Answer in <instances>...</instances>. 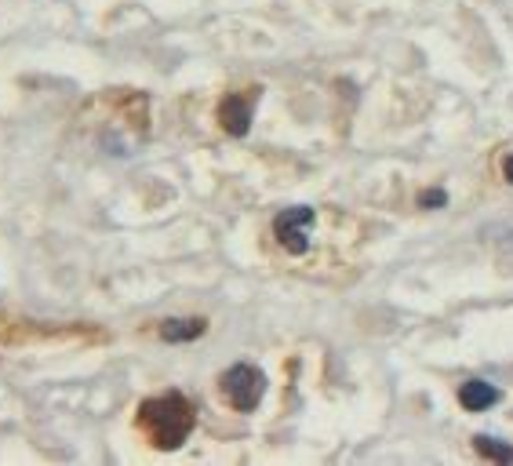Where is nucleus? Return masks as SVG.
I'll use <instances>...</instances> for the list:
<instances>
[{"label":"nucleus","instance_id":"obj_1","mask_svg":"<svg viewBox=\"0 0 513 466\" xmlns=\"http://www.w3.org/2000/svg\"><path fill=\"white\" fill-rule=\"evenodd\" d=\"M364 241H368V230L361 219L339 208L292 204L273 215L270 223V248L277 263L310 281H350Z\"/></svg>","mask_w":513,"mask_h":466},{"label":"nucleus","instance_id":"obj_2","mask_svg":"<svg viewBox=\"0 0 513 466\" xmlns=\"http://www.w3.org/2000/svg\"><path fill=\"white\" fill-rule=\"evenodd\" d=\"M135 426L146 437V445L157 452H175L186 445V437L197 426V405L182 390H164L157 397H146L135 412Z\"/></svg>","mask_w":513,"mask_h":466},{"label":"nucleus","instance_id":"obj_3","mask_svg":"<svg viewBox=\"0 0 513 466\" xmlns=\"http://www.w3.org/2000/svg\"><path fill=\"white\" fill-rule=\"evenodd\" d=\"M219 394L233 412H255L266 394V375L255 365H233L219 375Z\"/></svg>","mask_w":513,"mask_h":466},{"label":"nucleus","instance_id":"obj_4","mask_svg":"<svg viewBox=\"0 0 513 466\" xmlns=\"http://www.w3.org/2000/svg\"><path fill=\"white\" fill-rule=\"evenodd\" d=\"M255 102H259V88H237V92L226 95V99L219 102V128L222 132L233 135V139L248 135Z\"/></svg>","mask_w":513,"mask_h":466},{"label":"nucleus","instance_id":"obj_5","mask_svg":"<svg viewBox=\"0 0 513 466\" xmlns=\"http://www.w3.org/2000/svg\"><path fill=\"white\" fill-rule=\"evenodd\" d=\"M208 332V321L204 317H168L157 325V335L164 343H190V339H201Z\"/></svg>","mask_w":513,"mask_h":466},{"label":"nucleus","instance_id":"obj_6","mask_svg":"<svg viewBox=\"0 0 513 466\" xmlns=\"http://www.w3.org/2000/svg\"><path fill=\"white\" fill-rule=\"evenodd\" d=\"M459 401H463L466 412H484V408H492L499 401V390L492 383H484V379H466L459 386Z\"/></svg>","mask_w":513,"mask_h":466},{"label":"nucleus","instance_id":"obj_7","mask_svg":"<svg viewBox=\"0 0 513 466\" xmlns=\"http://www.w3.org/2000/svg\"><path fill=\"white\" fill-rule=\"evenodd\" d=\"M473 448L481 452L484 459H495V463H513V448L510 445H499L495 437H473Z\"/></svg>","mask_w":513,"mask_h":466},{"label":"nucleus","instance_id":"obj_8","mask_svg":"<svg viewBox=\"0 0 513 466\" xmlns=\"http://www.w3.org/2000/svg\"><path fill=\"white\" fill-rule=\"evenodd\" d=\"M503 179L513 186V153H510V157H503Z\"/></svg>","mask_w":513,"mask_h":466}]
</instances>
